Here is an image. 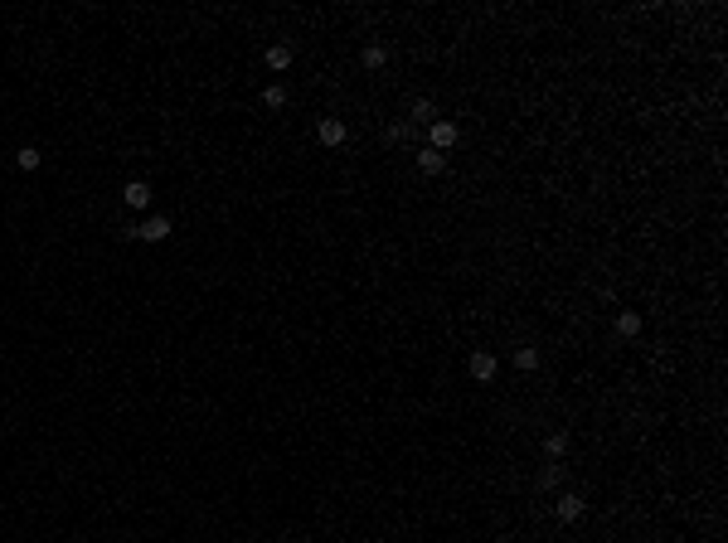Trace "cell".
Instances as JSON below:
<instances>
[{"instance_id": "1", "label": "cell", "mask_w": 728, "mask_h": 543, "mask_svg": "<svg viewBox=\"0 0 728 543\" xmlns=\"http://www.w3.org/2000/svg\"><path fill=\"white\" fill-rule=\"evenodd\" d=\"M126 238H141V243H165V238H170V218H165V214L146 218V223L126 228Z\"/></svg>"}, {"instance_id": "2", "label": "cell", "mask_w": 728, "mask_h": 543, "mask_svg": "<svg viewBox=\"0 0 728 543\" xmlns=\"http://www.w3.org/2000/svg\"><path fill=\"white\" fill-rule=\"evenodd\" d=\"M456 136H461V131H456V121H447V116H437V121L427 126L432 151H452V146H456Z\"/></svg>"}, {"instance_id": "3", "label": "cell", "mask_w": 728, "mask_h": 543, "mask_svg": "<svg viewBox=\"0 0 728 543\" xmlns=\"http://www.w3.org/2000/svg\"><path fill=\"white\" fill-rule=\"evenodd\" d=\"M466 369H471V378H476V383H491V378H496V369H500V359H496L491 349H476Z\"/></svg>"}, {"instance_id": "4", "label": "cell", "mask_w": 728, "mask_h": 543, "mask_svg": "<svg viewBox=\"0 0 728 543\" xmlns=\"http://www.w3.org/2000/svg\"><path fill=\"white\" fill-rule=\"evenodd\" d=\"M315 136H320V146H345V136H350V126H345L340 116H320V126H315Z\"/></svg>"}, {"instance_id": "5", "label": "cell", "mask_w": 728, "mask_h": 543, "mask_svg": "<svg viewBox=\"0 0 728 543\" xmlns=\"http://www.w3.org/2000/svg\"><path fill=\"white\" fill-rule=\"evenodd\" d=\"M554 510H558V519H563V524H573V519H583V495H573V490H568V495H558V505H554Z\"/></svg>"}, {"instance_id": "6", "label": "cell", "mask_w": 728, "mask_h": 543, "mask_svg": "<svg viewBox=\"0 0 728 543\" xmlns=\"http://www.w3.org/2000/svg\"><path fill=\"white\" fill-rule=\"evenodd\" d=\"M417 170H422V175H442V170H447V155H442V151H432V146H422Z\"/></svg>"}, {"instance_id": "7", "label": "cell", "mask_w": 728, "mask_h": 543, "mask_svg": "<svg viewBox=\"0 0 728 543\" xmlns=\"http://www.w3.org/2000/svg\"><path fill=\"white\" fill-rule=\"evenodd\" d=\"M121 199H126L131 209H146V204H151V185H146V180H131V185L121 190Z\"/></svg>"}, {"instance_id": "8", "label": "cell", "mask_w": 728, "mask_h": 543, "mask_svg": "<svg viewBox=\"0 0 728 543\" xmlns=\"http://www.w3.org/2000/svg\"><path fill=\"white\" fill-rule=\"evenodd\" d=\"M267 68H272V73H287V68H292V44H272V49H267Z\"/></svg>"}, {"instance_id": "9", "label": "cell", "mask_w": 728, "mask_h": 543, "mask_svg": "<svg viewBox=\"0 0 728 543\" xmlns=\"http://www.w3.org/2000/svg\"><path fill=\"white\" fill-rule=\"evenodd\" d=\"M617 335H622V339L641 335V316H636V311H622V316H617Z\"/></svg>"}, {"instance_id": "10", "label": "cell", "mask_w": 728, "mask_h": 543, "mask_svg": "<svg viewBox=\"0 0 728 543\" xmlns=\"http://www.w3.org/2000/svg\"><path fill=\"white\" fill-rule=\"evenodd\" d=\"M262 102H267L272 112L287 107V88H282V83H267V88H262Z\"/></svg>"}, {"instance_id": "11", "label": "cell", "mask_w": 728, "mask_h": 543, "mask_svg": "<svg viewBox=\"0 0 728 543\" xmlns=\"http://www.w3.org/2000/svg\"><path fill=\"white\" fill-rule=\"evenodd\" d=\"M384 63H389V49L384 44H369L364 49V68H384Z\"/></svg>"}, {"instance_id": "12", "label": "cell", "mask_w": 728, "mask_h": 543, "mask_svg": "<svg viewBox=\"0 0 728 543\" xmlns=\"http://www.w3.org/2000/svg\"><path fill=\"white\" fill-rule=\"evenodd\" d=\"M544 451H549V456H563V451H568V432H549L544 436Z\"/></svg>"}, {"instance_id": "13", "label": "cell", "mask_w": 728, "mask_h": 543, "mask_svg": "<svg viewBox=\"0 0 728 543\" xmlns=\"http://www.w3.org/2000/svg\"><path fill=\"white\" fill-rule=\"evenodd\" d=\"M515 364H520V369H539V349H534V344H520V349H515Z\"/></svg>"}, {"instance_id": "14", "label": "cell", "mask_w": 728, "mask_h": 543, "mask_svg": "<svg viewBox=\"0 0 728 543\" xmlns=\"http://www.w3.org/2000/svg\"><path fill=\"white\" fill-rule=\"evenodd\" d=\"M15 165H20V170H39V151H34V146L15 151Z\"/></svg>"}, {"instance_id": "15", "label": "cell", "mask_w": 728, "mask_h": 543, "mask_svg": "<svg viewBox=\"0 0 728 543\" xmlns=\"http://www.w3.org/2000/svg\"><path fill=\"white\" fill-rule=\"evenodd\" d=\"M413 121H427V126H432V121H437L432 102H422V98H417V102H413Z\"/></svg>"}, {"instance_id": "16", "label": "cell", "mask_w": 728, "mask_h": 543, "mask_svg": "<svg viewBox=\"0 0 728 543\" xmlns=\"http://www.w3.org/2000/svg\"><path fill=\"white\" fill-rule=\"evenodd\" d=\"M558 475H563V471H558V466H544V471H539V485H544V490H549V485H558Z\"/></svg>"}]
</instances>
